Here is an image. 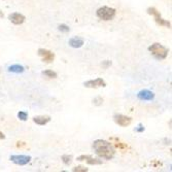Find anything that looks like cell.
<instances>
[{
  "label": "cell",
  "instance_id": "cell-20",
  "mask_svg": "<svg viewBox=\"0 0 172 172\" xmlns=\"http://www.w3.org/2000/svg\"><path fill=\"white\" fill-rule=\"evenodd\" d=\"M58 29H59L61 32H64V33H67V32H69V30H70V28L68 27L67 25H64V24H62V25H60L59 27H58Z\"/></svg>",
  "mask_w": 172,
  "mask_h": 172
},
{
  "label": "cell",
  "instance_id": "cell-14",
  "mask_svg": "<svg viewBox=\"0 0 172 172\" xmlns=\"http://www.w3.org/2000/svg\"><path fill=\"white\" fill-rule=\"evenodd\" d=\"M8 71L13 72V73H23V72L25 71V68H24L22 65L14 64V65H11V66L8 67Z\"/></svg>",
  "mask_w": 172,
  "mask_h": 172
},
{
  "label": "cell",
  "instance_id": "cell-23",
  "mask_svg": "<svg viewBox=\"0 0 172 172\" xmlns=\"http://www.w3.org/2000/svg\"><path fill=\"white\" fill-rule=\"evenodd\" d=\"M135 131H136V132H143V131H144V127H142L141 125H139L136 128V129H135Z\"/></svg>",
  "mask_w": 172,
  "mask_h": 172
},
{
  "label": "cell",
  "instance_id": "cell-10",
  "mask_svg": "<svg viewBox=\"0 0 172 172\" xmlns=\"http://www.w3.org/2000/svg\"><path fill=\"white\" fill-rule=\"evenodd\" d=\"M8 20L13 24H14V25H22L25 22L26 18L24 14H22L20 13H13L8 16Z\"/></svg>",
  "mask_w": 172,
  "mask_h": 172
},
{
  "label": "cell",
  "instance_id": "cell-15",
  "mask_svg": "<svg viewBox=\"0 0 172 172\" xmlns=\"http://www.w3.org/2000/svg\"><path fill=\"white\" fill-rule=\"evenodd\" d=\"M43 75H45L47 77H48V78H56V77L58 76V74L56 73L55 71H53V70H45V71L42 72Z\"/></svg>",
  "mask_w": 172,
  "mask_h": 172
},
{
  "label": "cell",
  "instance_id": "cell-2",
  "mask_svg": "<svg viewBox=\"0 0 172 172\" xmlns=\"http://www.w3.org/2000/svg\"><path fill=\"white\" fill-rule=\"evenodd\" d=\"M149 51L151 52V54L154 56L156 59L158 60H164L167 58V56L169 54V50L166 47H164L163 45L159 42H155L152 45L149 47Z\"/></svg>",
  "mask_w": 172,
  "mask_h": 172
},
{
  "label": "cell",
  "instance_id": "cell-19",
  "mask_svg": "<svg viewBox=\"0 0 172 172\" xmlns=\"http://www.w3.org/2000/svg\"><path fill=\"white\" fill-rule=\"evenodd\" d=\"M18 118H20L21 121H26L28 118V113L25 112V111H20L18 113Z\"/></svg>",
  "mask_w": 172,
  "mask_h": 172
},
{
  "label": "cell",
  "instance_id": "cell-6",
  "mask_svg": "<svg viewBox=\"0 0 172 172\" xmlns=\"http://www.w3.org/2000/svg\"><path fill=\"white\" fill-rule=\"evenodd\" d=\"M113 120L117 123L118 126L121 127H128L131 123H132V118L127 115H121V113H117V115H113Z\"/></svg>",
  "mask_w": 172,
  "mask_h": 172
},
{
  "label": "cell",
  "instance_id": "cell-24",
  "mask_svg": "<svg viewBox=\"0 0 172 172\" xmlns=\"http://www.w3.org/2000/svg\"><path fill=\"white\" fill-rule=\"evenodd\" d=\"M4 138H5V135L2 132H0V139H4Z\"/></svg>",
  "mask_w": 172,
  "mask_h": 172
},
{
  "label": "cell",
  "instance_id": "cell-21",
  "mask_svg": "<svg viewBox=\"0 0 172 172\" xmlns=\"http://www.w3.org/2000/svg\"><path fill=\"white\" fill-rule=\"evenodd\" d=\"M115 146L118 147V149H127V145L124 144V143H122V142H120V141L115 142Z\"/></svg>",
  "mask_w": 172,
  "mask_h": 172
},
{
  "label": "cell",
  "instance_id": "cell-1",
  "mask_svg": "<svg viewBox=\"0 0 172 172\" xmlns=\"http://www.w3.org/2000/svg\"><path fill=\"white\" fill-rule=\"evenodd\" d=\"M93 149L99 158L105 160H111L115 155V149L113 145L104 139H96L93 142Z\"/></svg>",
  "mask_w": 172,
  "mask_h": 172
},
{
  "label": "cell",
  "instance_id": "cell-9",
  "mask_svg": "<svg viewBox=\"0 0 172 172\" xmlns=\"http://www.w3.org/2000/svg\"><path fill=\"white\" fill-rule=\"evenodd\" d=\"M84 86L87 87V88L96 89V88H100V87H105L106 83L102 78H96V79H91V81H86V83L84 84Z\"/></svg>",
  "mask_w": 172,
  "mask_h": 172
},
{
  "label": "cell",
  "instance_id": "cell-22",
  "mask_svg": "<svg viewBox=\"0 0 172 172\" xmlns=\"http://www.w3.org/2000/svg\"><path fill=\"white\" fill-rule=\"evenodd\" d=\"M111 65V61H109V60H105V61L102 62V67H104V68H108Z\"/></svg>",
  "mask_w": 172,
  "mask_h": 172
},
{
  "label": "cell",
  "instance_id": "cell-11",
  "mask_svg": "<svg viewBox=\"0 0 172 172\" xmlns=\"http://www.w3.org/2000/svg\"><path fill=\"white\" fill-rule=\"evenodd\" d=\"M138 99L143 101H152L155 98V94L149 90H141L139 93L137 94Z\"/></svg>",
  "mask_w": 172,
  "mask_h": 172
},
{
  "label": "cell",
  "instance_id": "cell-17",
  "mask_svg": "<svg viewBox=\"0 0 172 172\" xmlns=\"http://www.w3.org/2000/svg\"><path fill=\"white\" fill-rule=\"evenodd\" d=\"M72 171L73 172H88L89 169L86 168V167H84V166H76L72 169Z\"/></svg>",
  "mask_w": 172,
  "mask_h": 172
},
{
  "label": "cell",
  "instance_id": "cell-16",
  "mask_svg": "<svg viewBox=\"0 0 172 172\" xmlns=\"http://www.w3.org/2000/svg\"><path fill=\"white\" fill-rule=\"evenodd\" d=\"M61 159L65 165H70L72 163V156H70V155H63Z\"/></svg>",
  "mask_w": 172,
  "mask_h": 172
},
{
  "label": "cell",
  "instance_id": "cell-18",
  "mask_svg": "<svg viewBox=\"0 0 172 172\" xmlns=\"http://www.w3.org/2000/svg\"><path fill=\"white\" fill-rule=\"evenodd\" d=\"M93 103H94V105H96V106H100L101 104L103 103V98L102 97H96V98L93 99Z\"/></svg>",
  "mask_w": 172,
  "mask_h": 172
},
{
  "label": "cell",
  "instance_id": "cell-7",
  "mask_svg": "<svg viewBox=\"0 0 172 172\" xmlns=\"http://www.w3.org/2000/svg\"><path fill=\"white\" fill-rule=\"evenodd\" d=\"M38 55L42 58V60L45 63H52L55 60V54L53 52L45 48H39L38 50Z\"/></svg>",
  "mask_w": 172,
  "mask_h": 172
},
{
  "label": "cell",
  "instance_id": "cell-13",
  "mask_svg": "<svg viewBox=\"0 0 172 172\" xmlns=\"http://www.w3.org/2000/svg\"><path fill=\"white\" fill-rule=\"evenodd\" d=\"M50 121H51V118L48 117V115H38V117L33 118V122L39 126L47 125L48 123H50Z\"/></svg>",
  "mask_w": 172,
  "mask_h": 172
},
{
  "label": "cell",
  "instance_id": "cell-8",
  "mask_svg": "<svg viewBox=\"0 0 172 172\" xmlns=\"http://www.w3.org/2000/svg\"><path fill=\"white\" fill-rule=\"evenodd\" d=\"M77 161H84L89 165H101L102 164V160L93 158L90 155H81V156L77 157Z\"/></svg>",
  "mask_w": 172,
  "mask_h": 172
},
{
  "label": "cell",
  "instance_id": "cell-12",
  "mask_svg": "<svg viewBox=\"0 0 172 172\" xmlns=\"http://www.w3.org/2000/svg\"><path fill=\"white\" fill-rule=\"evenodd\" d=\"M69 45L71 48H79L84 45V38L79 37V36H74V37L70 38L69 39Z\"/></svg>",
  "mask_w": 172,
  "mask_h": 172
},
{
  "label": "cell",
  "instance_id": "cell-4",
  "mask_svg": "<svg viewBox=\"0 0 172 172\" xmlns=\"http://www.w3.org/2000/svg\"><path fill=\"white\" fill-rule=\"evenodd\" d=\"M147 14L154 16V19H155V21H156V23L159 24L160 26H164V27H167V28L171 27L170 22L167 20H164V19L161 17L160 11L156 8V7H149V8H147Z\"/></svg>",
  "mask_w": 172,
  "mask_h": 172
},
{
  "label": "cell",
  "instance_id": "cell-25",
  "mask_svg": "<svg viewBox=\"0 0 172 172\" xmlns=\"http://www.w3.org/2000/svg\"><path fill=\"white\" fill-rule=\"evenodd\" d=\"M0 18H3V14H1V11H0Z\"/></svg>",
  "mask_w": 172,
  "mask_h": 172
},
{
  "label": "cell",
  "instance_id": "cell-5",
  "mask_svg": "<svg viewBox=\"0 0 172 172\" xmlns=\"http://www.w3.org/2000/svg\"><path fill=\"white\" fill-rule=\"evenodd\" d=\"M11 161L14 162V164L20 166L27 165L29 162L31 161V157L30 156H26V155H13L11 156Z\"/></svg>",
  "mask_w": 172,
  "mask_h": 172
},
{
  "label": "cell",
  "instance_id": "cell-3",
  "mask_svg": "<svg viewBox=\"0 0 172 172\" xmlns=\"http://www.w3.org/2000/svg\"><path fill=\"white\" fill-rule=\"evenodd\" d=\"M96 14L100 20L110 21L115 17L117 11H115V8H112V7H109V6H102L97 9Z\"/></svg>",
  "mask_w": 172,
  "mask_h": 172
}]
</instances>
